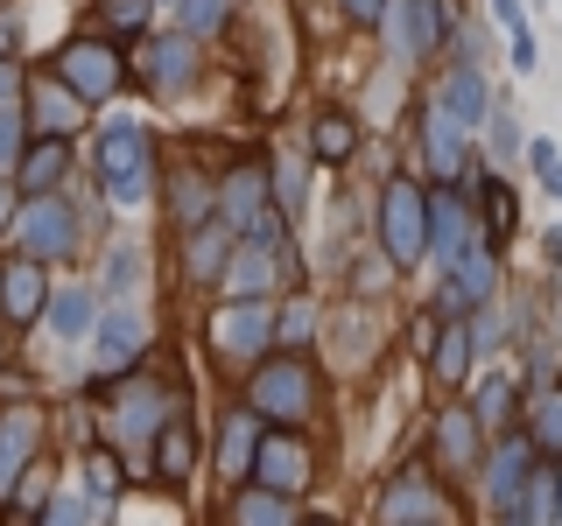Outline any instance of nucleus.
Instances as JSON below:
<instances>
[{
	"instance_id": "9",
	"label": "nucleus",
	"mask_w": 562,
	"mask_h": 526,
	"mask_svg": "<svg viewBox=\"0 0 562 526\" xmlns=\"http://www.w3.org/2000/svg\"><path fill=\"white\" fill-rule=\"evenodd\" d=\"M35 443H43V421H35L29 408H8V414H0V499H8V491L29 478Z\"/></svg>"
},
{
	"instance_id": "35",
	"label": "nucleus",
	"mask_w": 562,
	"mask_h": 526,
	"mask_svg": "<svg viewBox=\"0 0 562 526\" xmlns=\"http://www.w3.org/2000/svg\"><path fill=\"white\" fill-rule=\"evenodd\" d=\"M176 8H183V35H211V28L225 22L233 0H176Z\"/></svg>"
},
{
	"instance_id": "29",
	"label": "nucleus",
	"mask_w": 562,
	"mask_h": 526,
	"mask_svg": "<svg viewBox=\"0 0 562 526\" xmlns=\"http://www.w3.org/2000/svg\"><path fill=\"white\" fill-rule=\"evenodd\" d=\"M527 443L562 456V393H541V400H535V428H527Z\"/></svg>"
},
{
	"instance_id": "26",
	"label": "nucleus",
	"mask_w": 562,
	"mask_h": 526,
	"mask_svg": "<svg viewBox=\"0 0 562 526\" xmlns=\"http://www.w3.org/2000/svg\"><path fill=\"white\" fill-rule=\"evenodd\" d=\"M49 323H57V338H85V330H92V295H85V288H57Z\"/></svg>"
},
{
	"instance_id": "27",
	"label": "nucleus",
	"mask_w": 562,
	"mask_h": 526,
	"mask_svg": "<svg viewBox=\"0 0 562 526\" xmlns=\"http://www.w3.org/2000/svg\"><path fill=\"white\" fill-rule=\"evenodd\" d=\"M85 491H92V505H85V513L105 519V505L120 499V464H113V456H92V464H85Z\"/></svg>"
},
{
	"instance_id": "20",
	"label": "nucleus",
	"mask_w": 562,
	"mask_h": 526,
	"mask_svg": "<svg viewBox=\"0 0 562 526\" xmlns=\"http://www.w3.org/2000/svg\"><path fill=\"white\" fill-rule=\"evenodd\" d=\"M14 175H22L29 197H57V183H64V140H35Z\"/></svg>"
},
{
	"instance_id": "1",
	"label": "nucleus",
	"mask_w": 562,
	"mask_h": 526,
	"mask_svg": "<svg viewBox=\"0 0 562 526\" xmlns=\"http://www.w3.org/2000/svg\"><path fill=\"white\" fill-rule=\"evenodd\" d=\"M99 175L113 204H140L148 197V127L140 119H113L99 134Z\"/></svg>"
},
{
	"instance_id": "45",
	"label": "nucleus",
	"mask_w": 562,
	"mask_h": 526,
	"mask_svg": "<svg viewBox=\"0 0 562 526\" xmlns=\"http://www.w3.org/2000/svg\"><path fill=\"white\" fill-rule=\"evenodd\" d=\"M14 35H22V22H14V14H0V57L14 49Z\"/></svg>"
},
{
	"instance_id": "2",
	"label": "nucleus",
	"mask_w": 562,
	"mask_h": 526,
	"mask_svg": "<svg viewBox=\"0 0 562 526\" xmlns=\"http://www.w3.org/2000/svg\"><path fill=\"white\" fill-rule=\"evenodd\" d=\"M380 245L394 267H415L422 253H429V197H422L415 183H386L380 197Z\"/></svg>"
},
{
	"instance_id": "25",
	"label": "nucleus",
	"mask_w": 562,
	"mask_h": 526,
	"mask_svg": "<svg viewBox=\"0 0 562 526\" xmlns=\"http://www.w3.org/2000/svg\"><path fill=\"white\" fill-rule=\"evenodd\" d=\"M225 253H233V225H204L198 239H190V274H218L225 267Z\"/></svg>"
},
{
	"instance_id": "3",
	"label": "nucleus",
	"mask_w": 562,
	"mask_h": 526,
	"mask_svg": "<svg viewBox=\"0 0 562 526\" xmlns=\"http://www.w3.org/2000/svg\"><path fill=\"white\" fill-rule=\"evenodd\" d=\"M450 0H401L394 22H386V43H394V57H429L436 43L450 35Z\"/></svg>"
},
{
	"instance_id": "31",
	"label": "nucleus",
	"mask_w": 562,
	"mask_h": 526,
	"mask_svg": "<svg viewBox=\"0 0 562 526\" xmlns=\"http://www.w3.org/2000/svg\"><path fill=\"white\" fill-rule=\"evenodd\" d=\"M254 456H260V443H254V421H233V428H225V470H233V478H239V470H254Z\"/></svg>"
},
{
	"instance_id": "19",
	"label": "nucleus",
	"mask_w": 562,
	"mask_h": 526,
	"mask_svg": "<svg viewBox=\"0 0 562 526\" xmlns=\"http://www.w3.org/2000/svg\"><path fill=\"white\" fill-rule=\"evenodd\" d=\"M198 35H162V43L148 49V70H155V92H176V84H190V64H198Z\"/></svg>"
},
{
	"instance_id": "49",
	"label": "nucleus",
	"mask_w": 562,
	"mask_h": 526,
	"mask_svg": "<svg viewBox=\"0 0 562 526\" xmlns=\"http://www.w3.org/2000/svg\"><path fill=\"white\" fill-rule=\"evenodd\" d=\"M303 526H338V519H303Z\"/></svg>"
},
{
	"instance_id": "18",
	"label": "nucleus",
	"mask_w": 562,
	"mask_h": 526,
	"mask_svg": "<svg viewBox=\"0 0 562 526\" xmlns=\"http://www.w3.org/2000/svg\"><path fill=\"white\" fill-rule=\"evenodd\" d=\"M464 134L450 113H429V127H422V148H429V169L436 175H464Z\"/></svg>"
},
{
	"instance_id": "22",
	"label": "nucleus",
	"mask_w": 562,
	"mask_h": 526,
	"mask_svg": "<svg viewBox=\"0 0 562 526\" xmlns=\"http://www.w3.org/2000/svg\"><path fill=\"white\" fill-rule=\"evenodd\" d=\"M162 408H169L162 386H134V393L120 400V435H134V443H140V435H148L155 421H162Z\"/></svg>"
},
{
	"instance_id": "16",
	"label": "nucleus",
	"mask_w": 562,
	"mask_h": 526,
	"mask_svg": "<svg viewBox=\"0 0 562 526\" xmlns=\"http://www.w3.org/2000/svg\"><path fill=\"white\" fill-rule=\"evenodd\" d=\"M485 78H479V70H450V78H443V99H436V113H450L457 119V127H479V119H485Z\"/></svg>"
},
{
	"instance_id": "41",
	"label": "nucleus",
	"mask_w": 562,
	"mask_h": 526,
	"mask_svg": "<svg viewBox=\"0 0 562 526\" xmlns=\"http://www.w3.org/2000/svg\"><path fill=\"white\" fill-rule=\"evenodd\" d=\"M492 14H499L506 43H514V35H527V14H520V0H492Z\"/></svg>"
},
{
	"instance_id": "23",
	"label": "nucleus",
	"mask_w": 562,
	"mask_h": 526,
	"mask_svg": "<svg viewBox=\"0 0 562 526\" xmlns=\"http://www.w3.org/2000/svg\"><path fill=\"white\" fill-rule=\"evenodd\" d=\"M436 449H443V464L464 470L471 449H479V414H443V428H436Z\"/></svg>"
},
{
	"instance_id": "7",
	"label": "nucleus",
	"mask_w": 562,
	"mask_h": 526,
	"mask_svg": "<svg viewBox=\"0 0 562 526\" xmlns=\"http://www.w3.org/2000/svg\"><path fill=\"white\" fill-rule=\"evenodd\" d=\"M268 330H274V316L260 309V302H225L218 323H211V344H218L225 358H260Z\"/></svg>"
},
{
	"instance_id": "42",
	"label": "nucleus",
	"mask_w": 562,
	"mask_h": 526,
	"mask_svg": "<svg viewBox=\"0 0 562 526\" xmlns=\"http://www.w3.org/2000/svg\"><path fill=\"white\" fill-rule=\"evenodd\" d=\"M140 14H148L140 0H120V8H113V28H120V35H134V28H140Z\"/></svg>"
},
{
	"instance_id": "21",
	"label": "nucleus",
	"mask_w": 562,
	"mask_h": 526,
	"mask_svg": "<svg viewBox=\"0 0 562 526\" xmlns=\"http://www.w3.org/2000/svg\"><path fill=\"white\" fill-rule=\"evenodd\" d=\"M429 519H436L429 478H401L394 491H386V526H429Z\"/></svg>"
},
{
	"instance_id": "24",
	"label": "nucleus",
	"mask_w": 562,
	"mask_h": 526,
	"mask_svg": "<svg viewBox=\"0 0 562 526\" xmlns=\"http://www.w3.org/2000/svg\"><path fill=\"white\" fill-rule=\"evenodd\" d=\"M239 526H295V513H289V499H281V491H246L239 499V513H233Z\"/></svg>"
},
{
	"instance_id": "44",
	"label": "nucleus",
	"mask_w": 562,
	"mask_h": 526,
	"mask_svg": "<svg viewBox=\"0 0 562 526\" xmlns=\"http://www.w3.org/2000/svg\"><path fill=\"white\" fill-rule=\"evenodd\" d=\"M351 22H386V0H345Z\"/></svg>"
},
{
	"instance_id": "39",
	"label": "nucleus",
	"mask_w": 562,
	"mask_h": 526,
	"mask_svg": "<svg viewBox=\"0 0 562 526\" xmlns=\"http://www.w3.org/2000/svg\"><path fill=\"white\" fill-rule=\"evenodd\" d=\"M35 526H92V513H85L78 499H49V505H43V519H35Z\"/></svg>"
},
{
	"instance_id": "46",
	"label": "nucleus",
	"mask_w": 562,
	"mask_h": 526,
	"mask_svg": "<svg viewBox=\"0 0 562 526\" xmlns=\"http://www.w3.org/2000/svg\"><path fill=\"white\" fill-rule=\"evenodd\" d=\"M14 218V190H0V225H8Z\"/></svg>"
},
{
	"instance_id": "43",
	"label": "nucleus",
	"mask_w": 562,
	"mask_h": 526,
	"mask_svg": "<svg viewBox=\"0 0 562 526\" xmlns=\"http://www.w3.org/2000/svg\"><path fill=\"white\" fill-rule=\"evenodd\" d=\"M14 92H22V70H14L8 57H0V113H8V105H14Z\"/></svg>"
},
{
	"instance_id": "48",
	"label": "nucleus",
	"mask_w": 562,
	"mask_h": 526,
	"mask_svg": "<svg viewBox=\"0 0 562 526\" xmlns=\"http://www.w3.org/2000/svg\"><path fill=\"white\" fill-rule=\"evenodd\" d=\"M555 526H562V478H555Z\"/></svg>"
},
{
	"instance_id": "50",
	"label": "nucleus",
	"mask_w": 562,
	"mask_h": 526,
	"mask_svg": "<svg viewBox=\"0 0 562 526\" xmlns=\"http://www.w3.org/2000/svg\"><path fill=\"white\" fill-rule=\"evenodd\" d=\"M506 526H527V519H506Z\"/></svg>"
},
{
	"instance_id": "8",
	"label": "nucleus",
	"mask_w": 562,
	"mask_h": 526,
	"mask_svg": "<svg viewBox=\"0 0 562 526\" xmlns=\"http://www.w3.org/2000/svg\"><path fill=\"white\" fill-rule=\"evenodd\" d=\"M254 478H260V491L295 499V491L310 484V449L295 443V435H268V443H260V456H254Z\"/></svg>"
},
{
	"instance_id": "14",
	"label": "nucleus",
	"mask_w": 562,
	"mask_h": 526,
	"mask_svg": "<svg viewBox=\"0 0 562 526\" xmlns=\"http://www.w3.org/2000/svg\"><path fill=\"white\" fill-rule=\"evenodd\" d=\"M78 119H85V99L70 92L64 78H43V92H35V134H43V140H64Z\"/></svg>"
},
{
	"instance_id": "36",
	"label": "nucleus",
	"mask_w": 562,
	"mask_h": 526,
	"mask_svg": "<svg viewBox=\"0 0 562 526\" xmlns=\"http://www.w3.org/2000/svg\"><path fill=\"white\" fill-rule=\"evenodd\" d=\"M105 288H120V295H134V288H140V253H134V245L105 253Z\"/></svg>"
},
{
	"instance_id": "30",
	"label": "nucleus",
	"mask_w": 562,
	"mask_h": 526,
	"mask_svg": "<svg viewBox=\"0 0 562 526\" xmlns=\"http://www.w3.org/2000/svg\"><path fill=\"white\" fill-rule=\"evenodd\" d=\"M351 140H359V134H351L345 113H324V119H316V155H324V162H345Z\"/></svg>"
},
{
	"instance_id": "15",
	"label": "nucleus",
	"mask_w": 562,
	"mask_h": 526,
	"mask_svg": "<svg viewBox=\"0 0 562 526\" xmlns=\"http://www.w3.org/2000/svg\"><path fill=\"white\" fill-rule=\"evenodd\" d=\"M43 274H35V260H14V267H0V309H8V323H29L35 309H43Z\"/></svg>"
},
{
	"instance_id": "34",
	"label": "nucleus",
	"mask_w": 562,
	"mask_h": 526,
	"mask_svg": "<svg viewBox=\"0 0 562 526\" xmlns=\"http://www.w3.org/2000/svg\"><path fill=\"white\" fill-rule=\"evenodd\" d=\"M506 408H514V379H485V386H479V408H471V414H479L485 428H499Z\"/></svg>"
},
{
	"instance_id": "10",
	"label": "nucleus",
	"mask_w": 562,
	"mask_h": 526,
	"mask_svg": "<svg viewBox=\"0 0 562 526\" xmlns=\"http://www.w3.org/2000/svg\"><path fill=\"white\" fill-rule=\"evenodd\" d=\"M527 478H535V443H506L499 456H492V478H485V491H492V505H499L506 519H520Z\"/></svg>"
},
{
	"instance_id": "28",
	"label": "nucleus",
	"mask_w": 562,
	"mask_h": 526,
	"mask_svg": "<svg viewBox=\"0 0 562 526\" xmlns=\"http://www.w3.org/2000/svg\"><path fill=\"white\" fill-rule=\"evenodd\" d=\"M506 239H514V190L485 183V245H506Z\"/></svg>"
},
{
	"instance_id": "33",
	"label": "nucleus",
	"mask_w": 562,
	"mask_h": 526,
	"mask_svg": "<svg viewBox=\"0 0 562 526\" xmlns=\"http://www.w3.org/2000/svg\"><path fill=\"white\" fill-rule=\"evenodd\" d=\"M436 373H443V379H464L471 373V330H450V338L436 344Z\"/></svg>"
},
{
	"instance_id": "51",
	"label": "nucleus",
	"mask_w": 562,
	"mask_h": 526,
	"mask_svg": "<svg viewBox=\"0 0 562 526\" xmlns=\"http://www.w3.org/2000/svg\"><path fill=\"white\" fill-rule=\"evenodd\" d=\"M429 526H436V519H429Z\"/></svg>"
},
{
	"instance_id": "37",
	"label": "nucleus",
	"mask_w": 562,
	"mask_h": 526,
	"mask_svg": "<svg viewBox=\"0 0 562 526\" xmlns=\"http://www.w3.org/2000/svg\"><path fill=\"white\" fill-rule=\"evenodd\" d=\"M22 113H14V105H8V113H0V175H14V169H22Z\"/></svg>"
},
{
	"instance_id": "38",
	"label": "nucleus",
	"mask_w": 562,
	"mask_h": 526,
	"mask_svg": "<svg viewBox=\"0 0 562 526\" xmlns=\"http://www.w3.org/2000/svg\"><path fill=\"white\" fill-rule=\"evenodd\" d=\"M527 162H535L541 190H549V197H562V155H555V140H535V148H527Z\"/></svg>"
},
{
	"instance_id": "6",
	"label": "nucleus",
	"mask_w": 562,
	"mask_h": 526,
	"mask_svg": "<svg viewBox=\"0 0 562 526\" xmlns=\"http://www.w3.org/2000/svg\"><path fill=\"white\" fill-rule=\"evenodd\" d=\"M57 78H64L85 105H92V99H113V84H120V57H113L105 43H70L64 57H57Z\"/></svg>"
},
{
	"instance_id": "40",
	"label": "nucleus",
	"mask_w": 562,
	"mask_h": 526,
	"mask_svg": "<svg viewBox=\"0 0 562 526\" xmlns=\"http://www.w3.org/2000/svg\"><path fill=\"white\" fill-rule=\"evenodd\" d=\"M492 148H499V155H514V148H520V119H514V113L492 119Z\"/></svg>"
},
{
	"instance_id": "13",
	"label": "nucleus",
	"mask_w": 562,
	"mask_h": 526,
	"mask_svg": "<svg viewBox=\"0 0 562 526\" xmlns=\"http://www.w3.org/2000/svg\"><path fill=\"white\" fill-rule=\"evenodd\" d=\"M140 344H148V316L120 302V309L99 323V358H105V365H134V358H140Z\"/></svg>"
},
{
	"instance_id": "17",
	"label": "nucleus",
	"mask_w": 562,
	"mask_h": 526,
	"mask_svg": "<svg viewBox=\"0 0 562 526\" xmlns=\"http://www.w3.org/2000/svg\"><path fill=\"white\" fill-rule=\"evenodd\" d=\"M260 204H268V175H260V169H233V183H225V197H218L225 225H246V232H254Z\"/></svg>"
},
{
	"instance_id": "5",
	"label": "nucleus",
	"mask_w": 562,
	"mask_h": 526,
	"mask_svg": "<svg viewBox=\"0 0 562 526\" xmlns=\"http://www.w3.org/2000/svg\"><path fill=\"white\" fill-rule=\"evenodd\" d=\"M254 414L303 421V414H310V373H303V365H295V358L260 365V379H254Z\"/></svg>"
},
{
	"instance_id": "12",
	"label": "nucleus",
	"mask_w": 562,
	"mask_h": 526,
	"mask_svg": "<svg viewBox=\"0 0 562 526\" xmlns=\"http://www.w3.org/2000/svg\"><path fill=\"white\" fill-rule=\"evenodd\" d=\"M492 281H499V260H492V245H471V253L450 267L443 302H450V309H479V302H492Z\"/></svg>"
},
{
	"instance_id": "11",
	"label": "nucleus",
	"mask_w": 562,
	"mask_h": 526,
	"mask_svg": "<svg viewBox=\"0 0 562 526\" xmlns=\"http://www.w3.org/2000/svg\"><path fill=\"white\" fill-rule=\"evenodd\" d=\"M471 245H485V239H471V218H464V204H457V197H436V204H429V253L443 260V274H450L457 260L471 253Z\"/></svg>"
},
{
	"instance_id": "4",
	"label": "nucleus",
	"mask_w": 562,
	"mask_h": 526,
	"mask_svg": "<svg viewBox=\"0 0 562 526\" xmlns=\"http://www.w3.org/2000/svg\"><path fill=\"white\" fill-rule=\"evenodd\" d=\"M22 245H29V260H64L70 245H78V218H70V204L64 197H29Z\"/></svg>"
},
{
	"instance_id": "47",
	"label": "nucleus",
	"mask_w": 562,
	"mask_h": 526,
	"mask_svg": "<svg viewBox=\"0 0 562 526\" xmlns=\"http://www.w3.org/2000/svg\"><path fill=\"white\" fill-rule=\"evenodd\" d=\"M549 253H555V260H562V232H549Z\"/></svg>"
},
{
	"instance_id": "32",
	"label": "nucleus",
	"mask_w": 562,
	"mask_h": 526,
	"mask_svg": "<svg viewBox=\"0 0 562 526\" xmlns=\"http://www.w3.org/2000/svg\"><path fill=\"white\" fill-rule=\"evenodd\" d=\"M155 456H162V470L169 478H183L190 470V456H198V443H190V428L176 421V428H162V443H155Z\"/></svg>"
}]
</instances>
